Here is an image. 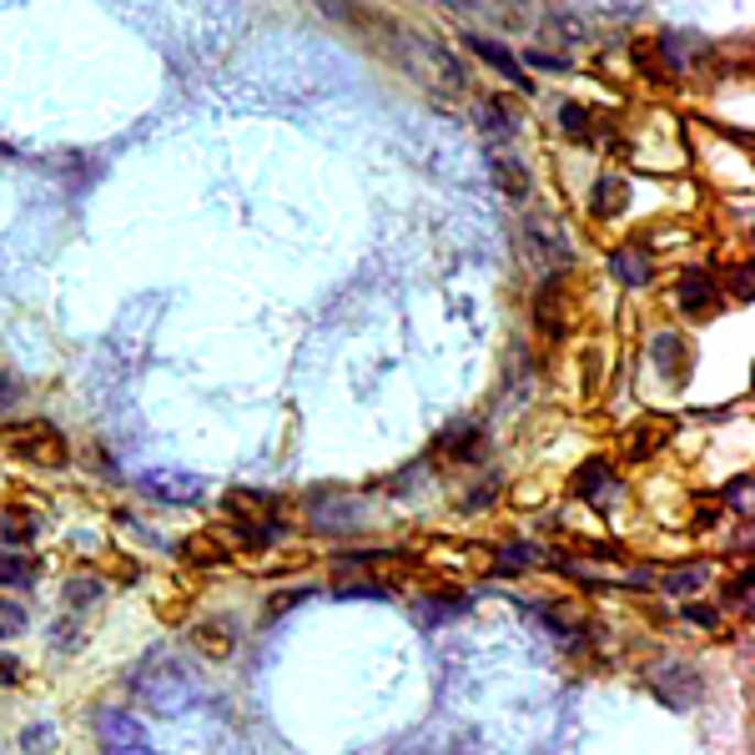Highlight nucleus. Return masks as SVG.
I'll return each mask as SVG.
<instances>
[{"mask_svg": "<svg viewBox=\"0 0 755 755\" xmlns=\"http://www.w3.org/2000/svg\"><path fill=\"white\" fill-rule=\"evenodd\" d=\"M524 242H529V262L544 272V277L575 267V242H569L565 222H559L555 212H529L524 217Z\"/></svg>", "mask_w": 755, "mask_h": 755, "instance_id": "f03ea898", "label": "nucleus"}, {"mask_svg": "<svg viewBox=\"0 0 755 755\" xmlns=\"http://www.w3.org/2000/svg\"><path fill=\"white\" fill-rule=\"evenodd\" d=\"M303 600H307V590H287V594H277V600L267 604V614H287L293 604H303Z\"/></svg>", "mask_w": 755, "mask_h": 755, "instance_id": "473e14b6", "label": "nucleus"}, {"mask_svg": "<svg viewBox=\"0 0 755 755\" xmlns=\"http://www.w3.org/2000/svg\"><path fill=\"white\" fill-rule=\"evenodd\" d=\"M569 313H575V297H569V277L565 272H555V277H544L539 297H534V328L544 332V338H565L569 332Z\"/></svg>", "mask_w": 755, "mask_h": 755, "instance_id": "20e7f679", "label": "nucleus"}, {"mask_svg": "<svg viewBox=\"0 0 755 755\" xmlns=\"http://www.w3.org/2000/svg\"><path fill=\"white\" fill-rule=\"evenodd\" d=\"M745 494H751V473H741V479H735V484L725 489V504L741 508V514H745V508H751V504H745Z\"/></svg>", "mask_w": 755, "mask_h": 755, "instance_id": "c756f323", "label": "nucleus"}, {"mask_svg": "<svg viewBox=\"0 0 755 755\" xmlns=\"http://www.w3.org/2000/svg\"><path fill=\"white\" fill-rule=\"evenodd\" d=\"M539 559L544 555L534 549V544H504V549L494 555V569H499V575H524V569H534Z\"/></svg>", "mask_w": 755, "mask_h": 755, "instance_id": "aec40b11", "label": "nucleus"}, {"mask_svg": "<svg viewBox=\"0 0 755 755\" xmlns=\"http://www.w3.org/2000/svg\"><path fill=\"white\" fill-rule=\"evenodd\" d=\"M368 524V508L358 499H318L313 504V529L318 534H358Z\"/></svg>", "mask_w": 755, "mask_h": 755, "instance_id": "423d86ee", "label": "nucleus"}, {"mask_svg": "<svg viewBox=\"0 0 755 755\" xmlns=\"http://www.w3.org/2000/svg\"><path fill=\"white\" fill-rule=\"evenodd\" d=\"M725 600H731V604H741V610H745V604H751V575L731 579V584H725Z\"/></svg>", "mask_w": 755, "mask_h": 755, "instance_id": "7c9ffc66", "label": "nucleus"}, {"mask_svg": "<svg viewBox=\"0 0 755 755\" xmlns=\"http://www.w3.org/2000/svg\"><path fill=\"white\" fill-rule=\"evenodd\" d=\"M101 755H156L152 745H146V735H142V725L131 715H117V710H107L101 715Z\"/></svg>", "mask_w": 755, "mask_h": 755, "instance_id": "0eeeda50", "label": "nucleus"}, {"mask_svg": "<svg viewBox=\"0 0 755 755\" xmlns=\"http://www.w3.org/2000/svg\"><path fill=\"white\" fill-rule=\"evenodd\" d=\"M414 614L424 620V625H444V620H453V614H459V600H453V594H444V600H418Z\"/></svg>", "mask_w": 755, "mask_h": 755, "instance_id": "a878e982", "label": "nucleus"}, {"mask_svg": "<svg viewBox=\"0 0 755 755\" xmlns=\"http://www.w3.org/2000/svg\"><path fill=\"white\" fill-rule=\"evenodd\" d=\"M25 630V610L21 604H0V639H11Z\"/></svg>", "mask_w": 755, "mask_h": 755, "instance_id": "bb28decb", "label": "nucleus"}, {"mask_svg": "<svg viewBox=\"0 0 755 755\" xmlns=\"http://www.w3.org/2000/svg\"><path fill=\"white\" fill-rule=\"evenodd\" d=\"M444 449H449L459 463H479V453H484V438L473 434V428H459V434H444Z\"/></svg>", "mask_w": 755, "mask_h": 755, "instance_id": "b1692460", "label": "nucleus"}, {"mask_svg": "<svg viewBox=\"0 0 755 755\" xmlns=\"http://www.w3.org/2000/svg\"><path fill=\"white\" fill-rule=\"evenodd\" d=\"M463 46L473 51V56H484L489 66H494L499 76H504V81H514V86H524V91H529V76H524V66L514 56H508L504 46H499V41H489V36H463Z\"/></svg>", "mask_w": 755, "mask_h": 755, "instance_id": "4468645a", "label": "nucleus"}, {"mask_svg": "<svg viewBox=\"0 0 755 755\" xmlns=\"http://www.w3.org/2000/svg\"><path fill=\"white\" fill-rule=\"evenodd\" d=\"M36 529V519L31 514H0V549H15V544H25V534Z\"/></svg>", "mask_w": 755, "mask_h": 755, "instance_id": "393cba45", "label": "nucleus"}, {"mask_svg": "<svg viewBox=\"0 0 755 755\" xmlns=\"http://www.w3.org/2000/svg\"><path fill=\"white\" fill-rule=\"evenodd\" d=\"M675 303H680L685 318H710L720 307V287L710 272H685L680 287H675Z\"/></svg>", "mask_w": 755, "mask_h": 755, "instance_id": "1a4fd4ad", "label": "nucleus"}, {"mask_svg": "<svg viewBox=\"0 0 755 755\" xmlns=\"http://www.w3.org/2000/svg\"><path fill=\"white\" fill-rule=\"evenodd\" d=\"M46 741H56V731H46V725H31V731H25V751L31 755L46 751Z\"/></svg>", "mask_w": 755, "mask_h": 755, "instance_id": "2f4dec72", "label": "nucleus"}, {"mask_svg": "<svg viewBox=\"0 0 755 755\" xmlns=\"http://www.w3.org/2000/svg\"><path fill=\"white\" fill-rule=\"evenodd\" d=\"M685 620H690V625H700V630H715L720 625V614L710 610V604H685Z\"/></svg>", "mask_w": 755, "mask_h": 755, "instance_id": "c85d7f7f", "label": "nucleus"}, {"mask_svg": "<svg viewBox=\"0 0 755 755\" xmlns=\"http://www.w3.org/2000/svg\"><path fill=\"white\" fill-rule=\"evenodd\" d=\"M101 594H107V584H101L96 575H76V579H66V610H72V614L96 610V604H101Z\"/></svg>", "mask_w": 755, "mask_h": 755, "instance_id": "a211bd4d", "label": "nucleus"}, {"mask_svg": "<svg viewBox=\"0 0 755 755\" xmlns=\"http://www.w3.org/2000/svg\"><path fill=\"white\" fill-rule=\"evenodd\" d=\"M705 579H710V565H680V569H670V575L660 579V590L665 594H696Z\"/></svg>", "mask_w": 755, "mask_h": 755, "instance_id": "412c9836", "label": "nucleus"}, {"mask_svg": "<svg viewBox=\"0 0 755 755\" xmlns=\"http://www.w3.org/2000/svg\"><path fill=\"white\" fill-rule=\"evenodd\" d=\"M41 579V559L31 555H0V590H31Z\"/></svg>", "mask_w": 755, "mask_h": 755, "instance_id": "f3484780", "label": "nucleus"}, {"mask_svg": "<svg viewBox=\"0 0 755 755\" xmlns=\"http://www.w3.org/2000/svg\"><path fill=\"white\" fill-rule=\"evenodd\" d=\"M192 645H197L201 655L222 660V655H232V630H227V625H197V630H192Z\"/></svg>", "mask_w": 755, "mask_h": 755, "instance_id": "5701e85b", "label": "nucleus"}, {"mask_svg": "<svg viewBox=\"0 0 755 755\" xmlns=\"http://www.w3.org/2000/svg\"><path fill=\"white\" fill-rule=\"evenodd\" d=\"M649 685H655V696L665 700V705H675V710H685V705H696L700 700V675L690 670V665H680V660H660L655 670H649Z\"/></svg>", "mask_w": 755, "mask_h": 755, "instance_id": "39448f33", "label": "nucleus"}, {"mask_svg": "<svg viewBox=\"0 0 755 755\" xmlns=\"http://www.w3.org/2000/svg\"><path fill=\"white\" fill-rule=\"evenodd\" d=\"M630 207V177L625 172H600L590 187V217H600V222H610V217H620Z\"/></svg>", "mask_w": 755, "mask_h": 755, "instance_id": "9d476101", "label": "nucleus"}, {"mask_svg": "<svg viewBox=\"0 0 755 755\" xmlns=\"http://www.w3.org/2000/svg\"><path fill=\"white\" fill-rule=\"evenodd\" d=\"M731 293L741 297V303H745V297H751V267H741V272H735V277H731Z\"/></svg>", "mask_w": 755, "mask_h": 755, "instance_id": "f704fd0d", "label": "nucleus"}, {"mask_svg": "<svg viewBox=\"0 0 755 755\" xmlns=\"http://www.w3.org/2000/svg\"><path fill=\"white\" fill-rule=\"evenodd\" d=\"M6 453H15L21 463H36V469H61V463L72 459L61 428H51L46 418H25V424L6 428Z\"/></svg>", "mask_w": 755, "mask_h": 755, "instance_id": "7ed1b4c3", "label": "nucleus"}, {"mask_svg": "<svg viewBox=\"0 0 755 755\" xmlns=\"http://www.w3.org/2000/svg\"><path fill=\"white\" fill-rule=\"evenodd\" d=\"M559 127H565L569 142H590V136H594L590 107H579V101H565V107H559Z\"/></svg>", "mask_w": 755, "mask_h": 755, "instance_id": "4be33fe9", "label": "nucleus"}, {"mask_svg": "<svg viewBox=\"0 0 755 755\" xmlns=\"http://www.w3.org/2000/svg\"><path fill=\"white\" fill-rule=\"evenodd\" d=\"M575 494H579V499H590L594 508H614V499H620V479H614V463L590 459L584 469L575 473Z\"/></svg>", "mask_w": 755, "mask_h": 755, "instance_id": "6e6552de", "label": "nucleus"}, {"mask_svg": "<svg viewBox=\"0 0 755 755\" xmlns=\"http://www.w3.org/2000/svg\"><path fill=\"white\" fill-rule=\"evenodd\" d=\"M479 127H484V136L499 146L519 136V121H514V111H508L499 96H484V101H479Z\"/></svg>", "mask_w": 755, "mask_h": 755, "instance_id": "2eb2a0df", "label": "nucleus"}, {"mask_svg": "<svg viewBox=\"0 0 755 755\" xmlns=\"http://www.w3.org/2000/svg\"><path fill=\"white\" fill-rule=\"evenodd\" d=\"M15 680H21V660L0 649V685H15Z\"/></svg>", "mask_w": 755, "mask_h": 755, "instance_id": "72a5a7b5", "label": "nucleus"}, {"mask_svg": "<svg viewBox=\"0 0 755 755\" xmlns=\"http://www.w3.org/2000/svg\"><path fill=\"white\" fill-rule=\"evenodd\" d=\"M21 398H25V389H21V383H15L11 373H0V414H11V408H15V403H21Z\"/></svg>", "mask_w": 755, "mask_h": 755, "instance_id": "cd10ccee", "label": "nucleus"}, {"mask_svg": "<svg viewBox=\"0 0 755 755\" xmlns=\"http://www.w3.org/2000/svg\"><path fill=\"white\" fill-rule=\"evenodd\" d=\"M675 438V424L670 418H645V424H635L625 434V459L630 463H645V459H655V453L665 449Z\"/></svg>", "mask_w": 755, "mask_h": 755, "instance_id": "f8f14e48", "label": "nucleus"}, {"mask_svg": "<svg viewBox=\"0 0 755 755\" xmlns=\"http://www.w3.org/2000/svg\"><path fill=\"white\" fill-rule=\"evenodd\" d=\"M610 272L625 287H649L655 283V252L639 248V242H625V248L610 252Z\"/></svg>", "mask_w": 755, "mask_h": 755, "instance_id": "9b49d317", "label": "nucleus"}, {"mask_svg": "<svg viewBox=\"0 0 755 755\" xmlns=\"http://www.w3.org/2000/svg\"><path fill=\"white\" fill-rule=\"evenodd\" d=\"M389 51H393V61H398L403 72H408L428 96H434V101H449L453 91H463L459 61L438 46L434 36H424V31H393ZM453 101H459V96H453Z\"/></svg>", "mask_w": 755, "mask_h": 755, "instance_id": "f257e3e1", "label": "nucleus"}, {"mask_svg": "<svg viewBox=\"0 0 755 755\" xmlns=\"http://www.w3.org/2000/svg\"><path fill=\"white\" fill-rule=\"evenodd\" d=\"M494 182H499V192H508V197H524V192H529V172H524V162L519 156H504V152L494 156Z\"/></svg>", "mask_w": 755, "mask_h": 755, "instance_id": "6ab92c4d", "label": "nucleus"}, {"mask_svg": "<svg viewBox=\"0 0 755 755\" xmlns=\"http://www.w3.org/2000/svg\"><path fill=\"white\" fill-rule=\"evenodd\" d=\"M649 363L660 368L665 383H685L690 348H685V338H675V332H655V338H649Z\"/></svg>", "mask_w": 755, "mask_h": 755, "instance_id": "ddd939ff", "label": "nucleus"}, {"mask_svg": "<svg viewBox=\"0 0 755 755\" xmlns=\"http://www.w3.org/2000/svg\"><path fill=\"white\" fill-rule=\"evenodd\" d=\"M142 489L156 499V504H197V494H201L197 479H182V473H156V479H142Z\"/></svg>", "mask_w": 755, "mask_h": 755, "instance_id": "dca6fc26", "label": "nucleus"}]
</instances>
